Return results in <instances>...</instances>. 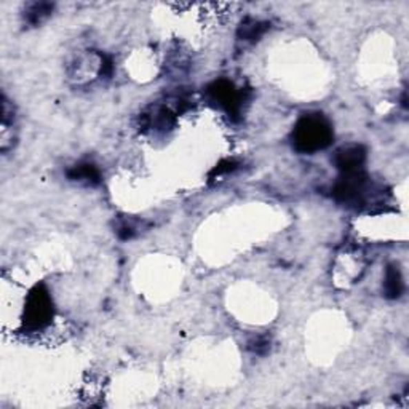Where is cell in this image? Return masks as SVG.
I'll return each instance as SVG.
<instances>
[{
	"instance_id": "obj_1",
	"label": "cell",
	"mask_w": 409,
	"mask_h": 409,
	"mask_svg": "<svg viewBox=\"0 0 409 409\" xmlns=\"http://www.w3.org/2000/svg\"><path fill=\"white\" fill-rule=\"evenodd\" d=\"M335 138L332 126L320 112L306 114L297 120L292 130V146L301 154H315L318 150L330 148Z\"/></svg>"
},
{
	"instance_id": "obj_2",
	"label": "cell",
	"mask_w": 409,
	"mask_h": 409,
	"mask_svg": "<svg viewBox=\"0 0 409 409\" xmlns=\"http://www.w3.org/2000/svg\"><path fill=\"white\" fill-rule=\"evenodd\" d=\"M53 318L52 296L43 285L34 286L24 306L23 325L28 331H40L48 326Z\"/></svg>"
},
{
	"instance_id": "obj_3",
	"label": "cell",
	"mask_w": 409,
	"mask_h": 409,
	"mask_svg": "<svg viewBox=\"0 0 409 409\" xmlns=\"http://www.w3.org/2000/svg\"><path fill=\"white\" fill-rule=\"evenodd\" d=\"M206 96H208L211 104L224 110L232 119L239 117L241 108H243V92H241V88H237L229 80H216L206 88Z\"/></svg>"
},
{
	"instance_id": "obj_4",
	"label": "cell",
	"mask_w": 409,
	"mask_h": 409,
	"mask_svg": "<svg viewBox=\"0 0 409 409\" xmlns=\"http://www.w3.org/2000/svg\"><path fill=\"white\" fill-rule=\"evenodd\" d=\"M366 160V149L361 144L342 146L336 150L335 163L341 173H355L361 171Z\"/></svg>"
},
{
	"instance_id": "obj_5",
	"label": "cell",
	"mask_w": 409,
	"mask_h": 409,
	"mask_svg": "<svg viewBox=\"0 0 409 409\" xmlns=\"http://www.w3.org/2000/svg\"><path fill=\"white\" fill-rule=\"evenodd\" d=\"M141 122H143L144 128L152 131H166L174 125V114L166 106H157V108L141 115Z\"/></svg>"
},
{
	"instance_id": "obj_6",
	"label": "cell",
	"mask_w": 409,
	"mask_h": 409,
	"mask_svg": "<svg viewBox=\"0 0 409 409\" xmlns=\"http://www.w3.org/2000/svg\"><path fill=\"white\" fill-rule=\"evenodd\" d=\"M68 178L74 183H82L87 186H98L101 183L98 166L90 163V161H82V163L70 166L68 170Z\"/></svg>"
},
{
	"instance_id": "obj_7",
	"label": "cell",
	"mask_w": 409,
	"mask_h": 409,
	"mask_svg": "<svg viewBox=\"0 0 409 409\" xmlns=\"http://www.w3.org/2000/svg\"><path fill=\"white\" fill-rule=\"evenodd\" d=\"M383 296L388 299H398L405 291V281H403L401 272L398 269V266L390 264L386 270V277H383Z\"/></svg>"
},
{
	"instance_id": "obj_8",
	"label": "cell",
	"mask_w": 409,
	"mask_h": 409,
	"mask_svg": "<svg viewBox=\"0 0 409 409\" xmlns=\"http://www.w3.org/2000/svg\"><path fill=\"white\" fill-rule=\"evenodd\" d=\"M54 5L50 2H32L24 8L23 18L29 26H39L53 13Z\"/></svg>"
},
{
	"instance_id": "obj_9",
	"label": "cell",
	"mask_w": 409,
	"mask_h": 409,
	"mask_svg": "<svg viewBox=\"0 0 409 409\" xmlns=\"http://www.w3.org/2000/svg\"><path fill=\"white\" fill-rule=\"evenodd\" d=\"M269 28L270 24L267 21H257V19L248 18L240 24L237 35L243 42H256V40H259L262 35L269 31Z\"/></svg>"
},
{
	"instance_id": "obj_10",
	"label": "cell",
	"mask_w": 409,
	"mask_h": 409,
	"mask_svg": "<svg viewBox=\"0 0 409 409\" xmlns=\"http://www.w3.org/2000/svg\"><path fill=\"white\" fill-rule=\"evenodd\" d=\"M248 348L256 355H266L270 350V341L266 336H257L248 342Z\"/></svg>"
},
{
	"instance_id": "obj_11",
	"label": "cell",
	"mask_w": 409,
	"mask_h": 409,
	"mask_svg": "<svg viewBox=\"0 0 409 409\" xmlns=\"http://www.w3.org/2000/svg\"><path fill=\"white\" fill-rule=\"evenodd\" d=\"M136 234H138L136 226L130 224V222H126V221L120 222V226L117 227V235H119V239H122V240H131Z\"/></svg>"
},
{
	"instance_id": "obj_12",
	"label": "cell",
	"mask_w": 409,
	"mask_h": 409,
	"mask_svg": "<svg viewBox=\"0 0 409 409\" xmlns=\"http://www.w3.org/2000/svg\"><path fill=\"white\" fill-rule=\"evenodd\" d=\"M237 168V163L234 160H226L219 163L216 168L213 170V173H211V179H216V178H221V176H224L227 173H232Z\"/></svg>"
}]
</instances>
